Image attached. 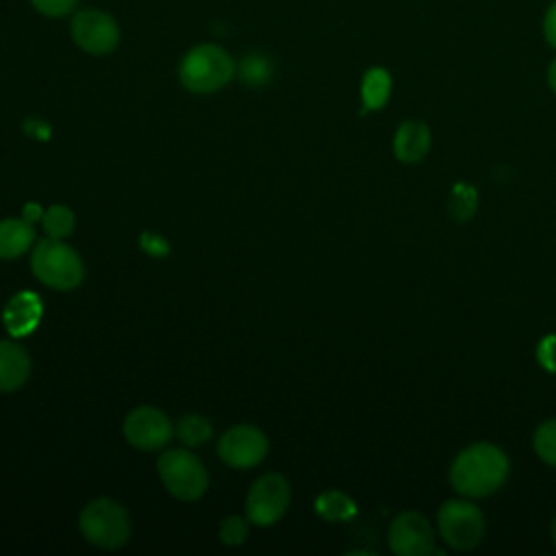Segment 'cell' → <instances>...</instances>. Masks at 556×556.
<instances>
[{"instance_id": "cell-1", "label": "cell", "mask_w": 556, "mask_h": 556, "mask_svg": "<svg viewBox=\"0 0 556 556\" xmlns=\"http://www.w3.org/2000/svg\"><path fill=\"white\" fill-rule=\"evenodd\" d=\"M508 456L493 443H473L450 467L452 486L465 497H486L508 478Z\"/></svg>"}, {"instance_id": "cell-2", "label": "cell", "mask_w": 556, "mask_h": 556, "mask_svg": "<svg viewBox=\"0 0 556 556\" xmlns=\"http://www.w3.org/2000/svg\"><path fill=\"white\" fill-rule=\"evenodd\" d=\"M178 76L182 87L189 91L213 93L230 83L235 76V61L224 48L215 43H200L185 54Z\"/></svg>"}, {"instance_id": "cell-3", "label": "cell", "mask_w": 556, "mask_h": 556, "mask_svg": "<svg viewBox=\"0 0 556 556\" xmlns=\"http://www.w3.org/2000/svg\"><path fill=\"white\" fill-rule=\"evenodd\" d=\"M33 274L52 289L67 291L80 285L85 267L80 256L61 239H41L30 256Z\"/></svg>"}, {"instance_id": "cell-4", "label": "cell", "mask_w": 556, "mask_h": 556, "mask_svg": "<svg viewBox=\"0 0 556 556\" xmlns=\"http://www.w3.org/2000/svg\"><path fill=\"white\" fill-rule=\"evenodd\" d=\"M78 526L89 543L104 549L122 547L130 536L128 513L106 497L89 502L80 513Z\"/></svg>"}, {"instance_id": "cell-5", "label": "cell", "mask_w": 556, "mask_h": 556, "mask_svg": "<svg viewBox=\"0 0 556 556\" xmlns=\"http://www.w3.org/2000/svg\"><path fill=\"white\" fill-rule=\"evenodd\" d=\"M437 526L441 539L454 549L476 547L486 530L482 510L469 500H447L439 508Z\"/></svg>"}, {"instance_id": "cell-6", "label": "cell", "mask_w": 556, "mask_h": 556, "mask_svg": "<svg viewBox=\"0 0 556 556\" xmlns=\"http://www.w3.org/2000/svg\"><path fill=\"white\" fill-rule=\"evenodd\" d=\"M156 467H159L161 482L178 500L193 502L208 486V476L204 465L198 460L195 454L187 450H169L161 454Z\"/></svg>"}, {"instance_id": "cell-7", "label": "cell", "mask_w": 556, "mask_h": 556, "mask_svg": "<svg viewBox=\"0 0 556 556\" xmlns=\"http://www.w3.org/2000/svg\"><path fill=\"white\" fill-rule=\"evenodd\" d=\"M289 482L280 473H265L261 476L245 500V515L248 521L256 526H271L276 523L287 506H289Z\"/></svg>"}, {"instance_id": "cell-8", "label": "cell", "mask_w": 556, "mask_h": 556, "mask_svg": "<svg viewBox=\"0 0 556 556\" xmlns=\"http://www.w3.org/2000/svg\"><path fill=\"white\" fill-rule=\"evenodd\" d=\"M72 39L89 54H106L117 48L119 28L109 13L85 9L78 11L72 20Z\"/></svg>"}, {"instance_id": "cell-9", "label": "cell", "mask_w": 556, "mask_h": 556, "mask_svg": "<svg viewBox=\"0 0 556 556\" xmlns=\"http://www.w3.org/2000/svg\"><path fill=\"white\" fill-rule=\"evenodd\" d=\"M389 545L397 556H428L434 552V530L419 513H400L389 526Z\"/></svg>"}, {"instance_id": "cell-10", "label": "cell", "mask_w": 556, "mask_h": 556, "mask_svg": "<svg viewBox=\"0 0 556 556\" xmlns=\"http://www.w3.org/2000/svg\"><path fill=\"white\" fill-rule=\"evenodd\" d=\"M217 452L226 465L235 469H248L265 458L267 439L254 426H235L222 434Z\"/></svg>"}, {"instance_id": "cell-11", "label": "cell", "mask_w": 556, "mask_h": 556, "mask_svg": "<svg viewBox=\"0 0 556 556\" xmlns=\"http://www.w3.org/2000/svg\"><path fill=\"white\" fill-rule=\"evenodd\" d=\"M124 437L130 445L139 450H146V452L159 450L169 441L172 424L165 417V413H161L159 408L141 406L126 417Z\"/></svg>"}, {"instance_id": "cell-12", "label": "cell", "mask_w": 556, "mask_h": 556, "mask_svg": "<svg viewBox=\"0 0 556 556\" xmlns=\"http://www.w3.org/2000/svg\"><path fill=\"white\" fill-rule=\"evenodd\" d=\"M41 311H43V306L35 293H30V291L17 293L4 306V326L15 337L28 334L39 324Z\"/></svg>"}, {"instance_id": "cell-13", "label": "cell", "mask_w": 556, "mask_h": 556, "mask_svg": "<svg viewBox=\"0 0 556 556\" xmlns=\"http://www.w3.org/2000/svg\"><path fill=\"white\" fill-rule=\"evenodd\" d=\"M430 150V128L424 122L406 119L393 137V152L402 163H417Z\"/></svg>"}, {"instance_id": "cell-14", "label": "cell", "mask_w": 556, "mask_h": 556, "mask_svg": "<svg viewBox=\"0 0 556 556\" xmlns=\"http://www.w3.org/2000/svg\"><path fill=\"white\" fill-rule=\"evenodd\" d=\"M30 371L28 354L11 343L0 341V391H15L20 389Z\"/></svg>"}, {"instance_id": "cell-15", "label": "cell", "mask_w": 556, "mask_h": 556, "mask_svg": "<svg viewBox=\"0 0 556 556\" xmlns=\"http://www.w3.org/2000/svg\"><path fill=\"white\" fill-rule=\"evenodd\" d=\"M35 239V230L26 219H2L0 222V258L22 256Z\"/></svg>"}, {"instance_id": "cell-16", "label": "cell", "mask_w": 556, "mask_h": 556, "mask_svg": "<svg viewBox=\"0 0 556 556\" xmlns=\"http://www.w3.org/2000/svg\"><path fill=\"white\" fill-rule=\"evenodd\" d=\"M391 96V76L384 67H371L365 72L361 83V98L365 109L376 111L387 104Z\"/></svg>"}, {"instance_id": "cell-17", "label": "cell", "mask_w": 556, "mask_h": 556, "mask_svg": "<svg viewBox=\"0 0 556 556\" xmlns=\"http://www.w3.org/2000/svg\"><path fill=\"white\" fill-rule=\"evenodd\" d=\"M317 513L328 521H348L356 515V504L341 491H326L315 502Z\"/></svg>"}, {"instance_id": "cell-18", "label": "cell", "mask_w": 556, "mask_h": 556, "mask_svg": "<svg viewBox=\"0 0 556 556\" xmlns=\"http://www.w3.org/2000/svg\"><path fill=\"white\" fill-rule=\"evenodd\" d=\"M237 72H239V76H241V80L245 85L261 87V85H265L271 78L274 67H271V61L267 56H263V54H248V56L241 59Z\"/></svg>"}, {"instance_id": "cell-19", "label": "cell", "mask_w": 556, "mask_h": 556, "mask_svg": "<svg viewBox=\"0 0 556 556\" xmlns=\"http://www.w3.org/2000/svg\"><path fill=\"white\" fill-rule=\"evenodd\" d=\"M41 224L48 237L63 239L74 230V213L63 204H52L50 208L43 211Z\"/></svg>"}, {"instance_id": "cell-20", "label": "cell", "mask_w": 556, "mask_h": 556, "mask_svg": "<svg viewBox=\"0 0 556 556\" xmlns=\"http://www.w3.org/2000/svg\"><path fill=\"white\" fill-rule=\"evenodd\" d=\"M478 206V193L471 185L467 182H458L452 189V198H450V213L456 222H465L476 213Z\"/></svg>"}, {"instance_id": "cell-21", "label": "cell", "mask_w": 556, "mask_h": 556, "mask_svg": "<svg viewBox=\"0 0 556 556\" xmlns=\"http://www.w3.org/2000/svg\"><path fill=\"white\" fill-rule=\"evenodd\" d=\"M532 445L543 463L556 467V419H547L534 430Z\"/></svg>"}, {"instance_id": "cell-22", "label": "cell", "mask_w": 556, "mask_h": 556, "mask_svg": "<svg viewBox=\"0 0 556 556\" xmlns=\"http://www.w3.org/2000/svg\"><path fill=\"white\" fill-rule=\"evenodd\" d=\"M178 437L185 445H200L211 437V424L200 415H187L178 424Z\"/></svg>"}, {"instance_id": "cell-23", "label": "cell", "mask_w": 556, "mask_h": 556, "mask_svg": "<svg viewBox=\"0 0 556 556\" xmlns=\"http://www.w3.org/2000/svg\"><path fill=\"white\" fill-rule=\"evenodd\" d=\"M219 536L226 545H239L248 536V521L237 515L226 517L219 526Z\"/></svg>"}, {"instance_id": "cell-24", "label": "cell", "mask_w": 556, "mask_h": 556, "mask_svg": "<svg viewBox=\"0 0 556 556\" xmlns=\"http://www.w3.org/2000/svg\"><path fill=\"white\" fill-rule=\"evenodd\" d=\"M536 361L545 371L556 374V334H547L539 341Z\"/></svg>"}, {"instance_id": "cell-25", "label": "cell", "mask_w": 556, "mask_h": 556, "mask_svg": "<svg viewBox=\"0 0 556 556\" xmlns=\"http://www.w3.org/2000/svg\"><path fill=\"white\" fill-rule=\"evenodd\" d=\"M30 2L39 13H43L48 17L67 15L76 7V0H30Z\"/></svg>"}, {"instance_id": "cell-26", "label": "cell", "mask_w": 556, "mask_h": 556, "mask_svg": "<svg viewBox=\"0 0 556 556\" xmlns=\"http://www.w3.org/2000/svg\"><path fill=\"white\" fill-rule=\"evenodd\" d=\"M543 35H545V41L556 48V2L549 4V9L545 11V17H543Z\"/></svg>"}, {"instance_id": "cell-27", "label": "cell", "mask_w": 556, "mask_h": 556, "mask_svg": "<svg viewBox=\"0 0 556 556\" xmlns=\"http://www.w3.org/2000/svg\"><path fill=\"white\" fill-rule=\"evenodd\" d=\"M141 248L148 252V254H154V256H161V254H167V241L156 237V235H143L141 237Z\"/></svg>"}, {"instance_id": "cell-28", "label": "cell", "mask_w": 556, "mask_h": 556, "mask_svg": "<svg viewBox=\"0 0 556 556\" xmlns=\"http://www.w3.org/2000/svg\"><path fill=\"white\" fill-rule=\"evenodd\" d=\"M41 215H43V211H41L37 204H33V202H30V204H26V206H24V219H26V222H30V224H33V222H37V219H41Z\"/></svg>"}, {"instance_id": "cell-29", "label": "cell", "mask_w": 556, "mask_h": 556, "mask_svg": "<svg viewBox=\"0 0 556 556\" xmlns=\"http://www.w3.org/2000/svg\"><path fill=\"white\" fill-rule=\"evenodd\" d=\"M547 85H549V89L556 93V59L549 63V67H547Z\"/></svg>"}, {"instance_id": "cell-30", "label": "cell", "mask_w": 556, "mask_h": 556, "mask_svg": "<svg viewBox=\"0 0 556 556\" xmlns=\"http://www.w3.org/2000/svg\"><path fill=\"white\" fill-rule=\"evenodd\" d=\"M552 541H554V545H556V517H554V521H552Z\"/></svg>"}]
</instances>
